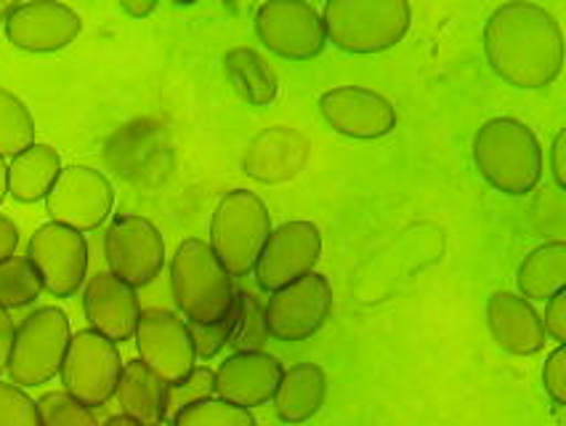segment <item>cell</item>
<instances>
[{"instance_id":"obj_1","label":"cell","mask_w":566,"mask_h":426,"mask_svg":"<svg viewBox=\"0 0 566 426\" xmlns=\"http://www.w3.org/2000/svg\"><path fill=\"white\" fill-rule=\"evenodd\" d=\"M484 54L492 72L513 89H548L564 70L562 24L545 6L503 3L484 24Z\"/></svg>"},{"instance_id":"obj_2","label":"cell","mask_w":566,"mask_h":426,"mask_svg":"<svg viewBox=\"0 0 566 426\" xmlns=\"http://www.w3.org/2000/svg\"><path fill=\"white\" fill-rule=\"evenodd\" d=\"M473 166L482 179L509 198L535 193L543 179V147L518 117H490L473 134Z\"/></svg>"},{"instance_id":"obj_3","label":"cell","mask_w":566,"mask_h":426,"mask_svg":"<svg viewBox=\"0 0 566 426\" xmlns=\"http://www.w3.org/2000/svg\"><path fill=\"white\" fill-rule=\"evenodd\" d=\"M170 297L189 325H213L234 312V278L200 238L179 242L170 259Z\"/></svg>"},{"instance_id":"obj_4","label":"cell","mask_w":566,"mask_h":426,"mask_svg":"<svg viewBox=\"0 0 566 426\" xmlns=\"http://www.w3.org/2000/svg\"><path fill=\"white\" fill-rule=\"evenodd\" d=\"M327 43L344 54H384L405 41L412 9L405 0H327L322 6Z\"/></svg>"},{"instance_id":"obj_5","label":"cell","mask_w":566,"mask_h":426,"mask_svg":"<svg viewBox=\"0 0 566 426\" xmlns=\"http://www.w3.org/2000/svg\"><path fill=\"white\" fill-rule=\"evenodd\" d=\"M272 229L266 202L250 189H232L210 216L208 246L229 278H248Z\"/></svg>"},{"instance_id":"obj_6","label":"cell","mask_w":566,"mask_h":426,"mask_svg":"<svg viewBox=\"0 0 566 426\" xmlns=\"http://www.w3.org/2000/svg\"><path fill=\"white\" fill-rule=\"evenodd\" d=\"M72 339L67 312L59 306H38L22 323L17 325L14 344L9 355L11 384L17 386H41L62 371L64 355Z\"/></svg>"},{"instance_id":"obj_7","label":"cell","mask_w":566,"mask_h":426,"mask_svg":"<svg viewBox=\"0 0 566 426\" xmlns=\"http://www.w3.org/2000/svg\"><path fill=\"white\" fill-rule=\"evenodd\" d=\"M123 365L120 350L109 339L98 336L91 328L72 333L67 355L59 371L64 386L62 392H67L85 408H102L115 397Z\"/></svg>"},{"instance_id":"obj_8","label":"cell","mask_w":566,"mask_h":426,"mask_svg":"<svg viewBox=\"0 0 566 426\" xmlns=\"http://www.w3.org/2000/svg\"><path fill=\"white\" fill-rule=\"evenodd\" d=\"M255 38L269 54L287 62H308L325 51V24L317 6L304 0H269L255 9Z\"/></svg>"},{"instance_id":"obj_9","label":"cell","mask_w":566,"mask_h":426,"mask_svg":"<svg viewBox=\"0 0 566 426\" xmlns=\"http://www.w3.org/2000/svg\"><path fill=\"white\" fill-rule=\"evenodd\" d=\"M104 259L109 274L136 288L153 285L166 267V240L153 221L136 214H120L104 232Z\"/></svg>"},{"instance_id":"obj_10","label":"cell","mask_w":566,"mask_h":426,"mask_svg":"<svg viewBox=\"0 0 566 426\" xmlns=\"http://www.w3.org/2000/svg\"><path fill=\"white\" fill-rule=\"evenodd\" d=\"M333 285L325 274L312 272L295 283L269 293L263 304V325L269 339L295 344L312 339L331 320Z\"/></svg>"},{"instance_id":"obj_11","label":"cell","mask_w":566,"mask_h":426,"mask_svg":"<svg viewBox=\"0 0 566 426\" xmlns=\"http://www.w3.org/2000/svg\"><path fill=\"white\" fill-rule=\"evenodd\" d=\"M45 214L54 225L75 232H94L109 219L115 208V187L102 170L91 166H64L59 179L45 195Z\"/></svg>"},{"instance_id":"obj_12","label":"cell","mask_w":566,"mask_h":426,"mask_svg":"<svg viewBox=\"0 0 566 426\" xmlns=\"http://www.w3.org/2000/svg\"><path fill=\"white\" fill-rule=\"evenodd\" d=\"M28 261L35 267L43 291L70 299L88 280V240L75 229L45 221L28 242Z\"/></svg>"},{"instance_id":"obj_13","label":"cell","mask_w":566,"mask_h":426,"mask_svg":"<svg viewBox=\"0 0 566 426\" xmlns=\"http://www.w3.org/2000/svg\"><path fill=\"white\" fill-rule=\"evenodd\" d=\"M322 259V232L314 221H285L272 229L263 242L253 274L261 291L274 293L280 288L317 272Z\"/></svg>"},{"instance_id":"obj_14","label":"cell","mask_w":566,"mask_h":426,"mask_svg":"<svg viewBox=\"0 0 566 426\" xmlns=\"http://www.w3.org/2000/svg\"><path fill=\"white\" fill-rule=\"evenodd\" d=\"M138 360L168 386L195 371L197 355L189 323L170 310H142L136 325Z\"/></svg>"},{"instance_id":"obj_15","label":"cell","mask_w":566,"mask_h":426,"mask_svg":"<svg viewBox=\"0 0 566 426\" xmlns=\"http://www.w3.org/2000/svg\"><path fill=\"white\" fill-rule=\"evenodd\" d=\"M319 115L346 139H384L397 128V107L384 94L361 85H338L319 96Z\"/></svg>"},{"instance_id":"obj_16","label":"cell","mask_w":566,"mask_h":426,"mask_svg":"<svg viewBox=\"0 0 566 426\" xmlns=\"http://www.w3.org/2000/svg\"><path fill=\"white\" fill-rule=\"evenodd\" d=\"M3 28L9 43H14L19 51L56 54L77 41L83 32V19L64 3L35 0V3H14Z\"/></svg>"},{"instance_id":"obj_17","label":"cell","mask_w":566,"mask_h":426,"mask_svg":"<svg viewBox=\"0 0 566 426\" xmlns=\"http://www.w3.org/2000/svg\"><path fill=\"white\" fill-rule=\"evenodd\" d=\"M83 312L91 331L109 339L112 344H123L134 339L142 304L134 288L125 285L115 274L96 272L83 285Z\"/></svg>"},{"instance_id":"obj_18","label":"cell","mask_w":566,"mask_h":426,"mask_svg":"<svg viewBox=\"0 0 566 426\" xmlns=\"http://www.w3.org/2000/svg\"><path fill=\"white\" fill-rule=\"evenodd\" d=\"M280 357L269 352H234L216 371V397L253 411L272 403L282 378Z\"/></svg>"},{"instance_id":"obj_19","label":"cell","mask_w":566,"mask_h":426,"mask_svg":"<svg viewBox=\"0 0 566 426\" xmlns=\"http://www.w3.org/2000/svg\"><path fill=\"white\" fill-rule=\"evenodd\" d=\"M486 325L500 350L532 357L545 350V328L535 306L513 291H495L486 299Z\"/></svg>"},{"instance_id":"obj_20","label":"cell","mask_w":566,"mask_h":426,"mask_svg":"<svg viewBox=\"0 0 566 426\" xmlns=\"http://www.w3.org/2000/svg\"><path fill=\"white\" fill-rule=\"evenodd\" d=\"M327 399V373L317 363H298L282 371L272 397L282 424L312 422Z\"/></svg>"},{"instance_id":"obj_21","label":"cell","mask_w":566,"mask_h":426,"mask_svg":"<svg viewBox=\"0 0 566 426\" xmlns=\"http://www.w3.org/2000/svg\"><path fill=\"white\" fill-rule=\"evenodd\" d=\"M115 399L123 416L138 426L168 424V384L160 382L142 360L123 365Z\"/></svg>"},{"instance_id":"obj_22","label":"cell","mask_w":566,"mask_h":426,"mask_svg":"<svg viewBox=\"0 0 566 426\" xmlns=\"http://www.w3.org/2000/svg\"><path fill=\"white\" fill-rule=\"evenodd\" d=\"M223 72L242 102L250 107H269L280 96L276 70L250 45H234L223 54Z\"/></svg>"},{"instance_id":"obj_23","label":"cell","mask_w":566,"mask_h":426,"mask_svg":"<svg viewBox=\"0 0 566 426\" xmlns=\"http://www.w3.org/2000/svg\"><path fill=\"white\" fill-rule=\"evenodd\" d=\"M62 155L51 144L35 142L32 147L11 157L9 163V195L17 202H41L51 193L62 174Z\"/></svg>"},{"instance_id":"obj_24","label":"cell","mask_w":566,"mask_h":426,"mask_svg":"<svg viewBox=\"0 0 566 426\" xmlns=\"http://www.w3.org/2000/svg\"><path fill=\"white\" fill-rule=\"evenodd\" d=\"M518 297L532 301H548L566 291V242L545 240L535 251L524 256L516 272Z\"/></svg>"},{"instance_id":"obj_25","label":"cell","mask_w":566,"mask_h":426,"mask_svg":"<svg viewBox=\"0 0 566 426\" xmlns=\"http://www.w3.org/2000/svg\"><path fill=\"white\" fill-rule=\"evenodd\" d=\"M298 139H301L298 134L285 131L282 126L276 131H266V134L255 136V142H259L261 147L272 149V155L259 153V149L250 147L245 155L248 174L255 176L259 181H266V185L293 179V176L301 170L298 163H293V155L306 157V142L298 144V147H293V142H298Z\"/></svg>"},{"instance_id":"obj_26","label":"cell","mask_w":566,"mask_h":426,"mask_svg":"<svg viewBox=\"0 0 566 426\" xmlns=\"http://www.w3.org/2000/svg\"><path fill=\"white\" fill-rule=\"evenodd\" d=\"M35 144V121L28 104L0 85V157H17Z\"/></svg>"},{"instance_id":"obj_27","label":"cell","mask_w":566,"mask_h":426,"mask_svg":"<svg viewBox=\"0 0 566 426\" xmlns=\"http://www.w3.org/2000/svg\"><path fill=\"white\" fill-rule=\"evenodd\" d=\"M41 293L43 283L28 256H11V259L0 261V306L6 312L35 304Z\"/></svg>"},{"instance_id":"obj_28","label":"cell","mask_w":566,"mask_h":426,"mask_svg":"<svg viewBox=\"0 0 566 426\" xmlns=\"http://www.w3.org/2000/svg\"><path fill=\"white\" fill-rule=\"evenodd\" d=\"M170 426H259L255 416L227 399L210 397L189 405L170 418Z\"/></svg>"},{"instance_id":"obj_29","label":"cell","mask_w":566,"mask_h":426,"mask_svg":"<svg viewBox=\"0 0 566 426\" xmlns=\"http://www.w3.org/2000/svg\"><path fill=\"white\" fill-rule=\"evenodd\" d=\"M269 341L266 325H263V304L255 293L237 291V325L229 346L237 352H263Z\"/></svg>"},{"instance_id":"obj_30","label":"cell","mask_w":566,"mask_h":426,"mask_svg":"<svg viewBox=\"0 0 566 426\" xmlns=\"http://www.w3.org/2000/svg\"><path fill=\"white\" fill-rule=\"evenodd\" d=\"M35 403L41 426H98L94 411L72 399L67 392H45Z\"/></svg>"},{"instance_id":"obj_31","label":"cell","mask_w":566,"mask_h":426,"mask_svg":"<svg viewBox=\"0 0 566 426\" xmlns=\"http://www.w3.org/2000/svg\"><path fill=\"white\" fill-rule=\"evenodd\" d=\"M210 397H216V371L208 368V365H195V371L189 376H184L181 382L168 386V418H174L179 411Z\"/></svg>"},{"instance_id":"obj_32","label":"cell","mask_w":566,"mask_h":426,"mask_svg":"<svg viewBox=\"0 0 566 426\" xmlns=\"http://www.w3.org/2000/svg\"><path fill=\"white\" fill-rule=\"evenodd\" d=\"M0 426H41L35 399L11 382H0Z\"/></svg>"},{"instance_id":"obj_33","label":"cell","mask_w":566,"mask_h":426,"mask_svg":"<svg viewBox=\"0 0 566 426\" xmlns=\"http://www.w3.org/2000/svg\"><path fill=\"white\" fill-rule=\"evenodd\" d=\"M234 325H237V306H234V312L229 314V318L221 320V323L189 325L197 360L208 363V360L221 355V352L229 346V341H232V336H234Z\"/></svg>"},{"instance_id":"obj_34","label":"cell","mask_w":566,"mask_h":426,"mask_svg":"<svg viewBox=\"0 0 566 426\" xmlns=\"http://www.w3.org/2000/svg\"><path fill=\"white\" fill-rule=\"evenodd\" d=\"M543 386L556 405H566V346H556L543 365Z\"/></svg>"},{"instance_id":"obj_35","label":"cell","mask_w":566,"mask_h":426,"mask_svg":"<svg viewBox=\"0 0 566 426\" xmlns=\"http://www.w3.org/2000/svg\"><path fill=\"white\" fill-rule=\"evenodd\" d=\"M545 336L556 341L558 346L566 344V291L556 293V297L545 301V314L543 318Z\"/></svg>"},{"instance_id":"obj_36","label":"cell","mask_w":566,"mask_h":426,"mask_svg":"<svg viewBox=\"0 0 566 426\" xmlns=\"http://www.w3.org/2000/svg\"><path fill=\"white\" fill-rule=\"evenodd\" d=\"M564 144H566V134L558 131L556 139L551 144V176H553V187L556 189H566V168H564Z\"/></svg>"},{"instance_id":"obj_37","label":"cell","mask_w":566,"mask_h":426,"mask_svg":"<svg viewBox=\"0 0 566 426\" xmlns=\"http://www.w3.org/2000/svg\"><path fill=\"white\" fill-rule=\"evenodd\" d=\"M14 333L17 325L11 320V312H6L0 306V373H6L9 368V355H11V344H14Z\"/></svg>"},{"instance_id":"obj_38","label":"cell","mask_w":566,"mask_h":426,"mask_svg":"<svg viewBox=\"0 0 566 426\" xmlns=\"http://www.w3.org/2000/svg\"><path fill=\"white\" fill-rule=\"evenodd\" d=\"M17 248H19V227L9 219V216L0 214V261L17 256Z\"/></svg>"},{"instance_id":"obj_39","label":"cell","mask_w":566,"mask_h":426,"mask_svg":"<svg viewBox=\"0 0 566 426\" xmlns=\"http://www.w3.org/2000/svg\"><path fill=\"white\" fill-rule=\"evenodd\" d=\"M120 9H123L128 17L144 19V17L153 14V11L157 9V3H155V0H123Z\"/></svg>"},{"instance_id":"obj_40","label":"cell","mask_w":566,"mask_h":426,"mask_svg":"<svg viewBox=\"0 0 566 426\" xmlns=\"http://www.w3.org/2000/svg\"><path fill=\"white\" fill-rule=\"evenodd\" d=\"M6 198H9V163L0 157V206Z\"/></svg>"},{"instance_id":"obj_41","label":"cell","mask_w":566,"mask_h":426,"mask_svg":"<svg viewBox=\"0 0 566 426\" xmlns=\"http://www.w3.org/2000/svg\"><path fill=\"white\" fill-rule=\"evenodd\" d=\"M98 426H138V424H136V422H130V418H125L123 413H120V416H109L107 422L98 424Z\"/></svg>"},{"instance_id":"obj_42","label":"cell","mask_w":566,"mask_h":426,"mask_svg":"<svg viewBox=\"0 0 566 426\" xmlns=\"http://www.w3.org/2000/svg\"><path fill=\"white\" fill-rule=\"evenodd\" d=\"M11 9H14V3H0V24L6 22V17L11 14Z\"/></svg>"},{"instance_id":"obj_43","label":"cell","mask_w":566,"mask_h":426,"mask_svg":"<svg viewBox=\"0 0 566 426\" xmlns=\"http://www.w3.org/2000/svg\"><path fill=\"white\" fill-rule=\"evenodd\" d=\"M160 426H170V424H160Z\"/></svg>"}]
</instances>
